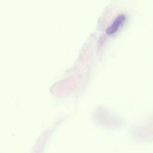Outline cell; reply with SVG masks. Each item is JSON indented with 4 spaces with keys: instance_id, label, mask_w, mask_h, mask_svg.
Listing matches in <instances>:
<instances>
[{
    "instance_id": "obj_1",
    "label": "cell",
    "mask_w": 153,
    "mask_h": 153,
    "mask_svg": "<svg viewBox=\"0 0 153 153\" xmlns=\"http://www.w3.org/2000/svg\"><path fill=\"white\" fill-rule=\"evenodd\" d=\"M125 20V16L124 15H120L118 16L115 20L113 22L112 24L107 29L106 33L108 34H112L115 32L122 25Z\"/></svg>"
}]
</instances>
